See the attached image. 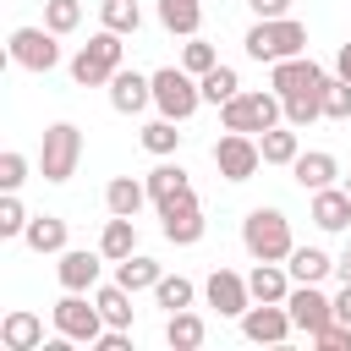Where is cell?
Here are the masks:
<instances>
[{
  "instance_id": "25",
  "label": "cell",
  "mask_w": 351,
  "mask_h": 351,
  "mask_svg": "<svg viewBox=\"0 0 351 351\" xmlns=\"http://www.w3.org/2000/svg\"><path fill=\"white\" fill-rule=\"evenodd\" d=\"M203 340H208V324H203L192 307H181V313L165 318V346H170V351H197Z\"/></svg>"
},
{
  "instance_id": "43",
  "label": "cell",
  "mask_w": 351,
  "mask_h": 351,
  "mask_svg": "<svg viewBox=\"0 0 351 351\" xmlns=\"http://www.w3.org/2000/svg\"><path fill=\"white\" fill-rule=\"evenodd\" d=\"M252 16H291V0H247Z\"/></svg>"
},
{
  "instance_id": "3",
  "label": "cell",
  "mask_w": 351,
  "mask_h": 351,
  "mask_svg": "<svg viewBox=\"0 0 351 351\" xmlns=\"http://www.w3.org/2000/svg\"><path fill=\"white\" fill-rule=\"evenodd\" d=\"M285 121V99L269 88H258V93H236L230 104H219V126L225 132H247V137H263L269 126H280Z\"/></svg>"
},
{
  "instance_id": "26",
  "label": "cell",
  "mask_w": 351,
  "mask_h": 351,
  "mask_svg": "<svg viewBox=\"0 0 351 351\" xmlns=\"http://www.w3.org/2000/svg\"><path fill=\"white\" fill-rule=\"evenodd\" d=\"M159 27L176 38H192L203 27V0H159Z\"/></svg>"
},
{
  "instance_id": "35",
  "label": "cell",
  "mask_w": 351,
  "mask_h": 351,
  "mask_svg": "<svg viewBox=\"0 0 351 351\" xmlns=\"http://www.w3.org/2000/svg\"><path fill=\"white\" fill-rule=\"evenodd\" d=\"M99 16H104V27H110V33H121V38L143 27V11H137V0H104V5H99Z\"/></svg>"
},
{
  "instance_id": "16",
  "label": "cell",
  "mask_w": 351,
  "mask_h": 351,
  "mask_svg": "<svg viewBox=\"0 0 351 351\" xmlns=\"http://www.w3.org/2000/svg\"><path fill=\"white\" fill-rule=\"evenodd\" d=\"M104 263H110V258H104L99 247H93V252H88V247H66V252H60V263H55V274H60V285H66V291H93Z\"/></svg>"
},
{
  "instance_id": "7",
  "label": "cell",
  "mask_w": 351,
  "mask_h": 351,
  "mask_svg": "<svg viewBox=\"0 0 351 351\" xmlns=\"http://www.w3.org/2000/svg\"><path fill=\"white\" fill-rule=\"evenodd\" d=\"M77 159H82V132H77L71 121L44 126V143H38V176L60 186V181L77 176Z\"/></svg>"
},
{
  "instance_id": "30",
  "label": "cell",
  "mask_w": 351,
  "mask_h": 351,
  "mask_svg": "<svg viewBox=\"0 0 351 351\" xmlns=\"http://www.w3.org/2000/svg\"><path fill=\"white\" fill-rule=\"evenodd\" d=\"M159 274H165V269H159L154 258H143V252H132V258H121V263H115V280H121L126 291H154V285H159Z\"/></svg>"
},
{
  "instance_id": "28",
  "label": "cell",
  "mask_w": 351,
  "mask_h": 351,
  "mask_svg": "<svg viewBox=\"0 0 351 351\" xmlns=\"http://www.w3.org/2000/svg\"><path fill=\"white\" fill-rule=\"evenodd\" d=\"M148 203V181H132V176H115L110 186H104V208L110 214H126V219H137V208Z\"/></svg>"
},
{
  "instance_id": "41",
  "label": "cell",
  "mask_w": 351,
  "mask_h": 351,
  "mask_svg": "<svg viewBox=\"0 0 351 351\" xmlns=\"http://www.w3.org/2000/svg\"><path fill=\"white\" fill-rule=\"evenodd\" d=\"M318 351H351V324H340V318H329L318 335H307Z\"/></svg>"
},
{
  "instance_id": "6",
  "label": "cell",
  "mask_w": 351,
  "mask_h": 351,
  "mask_svg": "<svg viewBox=\"0 0 351 351\" xmlns=\"http://www.w3.org/2000/svg\"><path fill=\"white\" fill-rule=\"evenodd\" d=\"M148 77H154V110H159V115H170V121H192V115H197L203 88H197V77H192L186 66H159V71H148Z\"/></svg>"
},
{
  "instance_id": "39",
  "label": "cell",
  "mask_w": 351,
  "mask_h": 351,
  "mask_svg": "<svg viewBox=\"0 0 351 351\" xmlns=\"http://www.w3.org/2000/svg\"><path fill=\"white\" fill-rule=\"evenodd\" d=\"M27 219H33V214L22 208V197H16V192H5V197H0V236H5V241H11V236H22V230H27Z\"/></svg>"
},
{
  "instance_id": "11",
  "label": "cell",
  "mask_w": 351,
  "mask_h": 351,
  "mask_svg": "<svg viewBox=\"0 0 351 351\" xmlns=\"http://www.w3.org/2000/svg\"><path fill=\"white\" fill-rule=\"evenodd\" d=\"M203 302H208L219 318H241V313L252 307V285H247V274H236V269H214V274L203 280Z\"/></svg>"
},
{
  "instance_id": "31",
  "label": "cell",
  "mask_w": 351,
  "mask_h": 351,
  "mask_svg": "<svg viewBox=\"0 0 351 351\" xmlns=\"http://www.w3.org/2000/svg\"><path fill=\"white\" fill-rule=\"evenodd\" d=\"M197 88H203V104H230L241 93V77H236V66H214L197 77Z\"/></svg>"
},
{
  "instance_id": "5",
  "label": "cell",
  "mask_w": 351,
  "mask_h": 351,
  "mask_svg": "<svg viewBox=\"0 0 351 351\" xmlns=\"http://www.w3.org/2000/svg\"><path fill=\"white\" fill-rule=\"evenodd\" d=\"M49 318H55V335H66L71 346H93L110 324H104V313H99V302H93V291H66L55 307H49Z\"/></svg>"
},
{
  "instance_id": "29",
  "label": "cell",
  "mask_w": 351,
  "mask_h": 351,
  "mask_svg": "<svg viewBox=\"0 0 351 351\" xmlns=\"http://www.w3.org/2000/svg\"><path fill=\"white\" fill-rule=\"evenodd\" d=\"M132 296H137V291H126L121 280H115V285H93V302H99L104 324H115V329H132Z\"/></svg>"
},
{
  "instance_id": "8",
  "label": "cell",
  "mask_w": 351,
  "mask_h": 351,
  "mask_svg": "<svg viewBox=\"0 0 351 351\" xmlns=\"http://www.w3.org/2000/svg\"><path fill=\"white\" fill-rule=\"evenodd\" d=\"M60 33H49V27H11V38H5V55H11V66H22V71H55L60 66V44H55Z\"/></svg>"
},
{
  "instance_id": "45",
  "label": "cell",
  "mask_w": 351,
  "mask_h": 351,
  "mask_svg": "<svg viewBox=\"0 0 351 351\" xmlns=\"http://www.w3.org/2000/svg\"><path fill=\"white\" fill-rule=\"evenodd\" d=\"M335 77H346V82H351V38H346V44H340V55H335Z\"/></svg>"
},
{
  "instance_id": "18",
  "label": "cell",
  "mask_w": 351,
  "mask_h": 351,
  "mask_svg": "<svg viewBox=\"0 0 351 351\" xmlns=\"http://www.w3.org/2000/svg\"><path fill=\"white\" fill-rule=\"evenodd\" d=\"M0 346H5V351H44V318L27 313V307L5 313V318H0Z\"/></svg>"
},
{
  "instance_id": "12",
  "label": "cell",
  "mask_w": 351,
  "mask_h": 351,
  "mask_svg": "<svg viewBox=\"0 0 351 351\" xmlns=\"http://www.w3.org/2000/svg\"><path fill=\"white\" fill-rule=\"evenodd\" d=\"M324 66L313 60V55H291V60H274L269 66V88L280 93V99H291V93H313V88H324Z\"/></svg>"
},
{
  "instance_id": "37",
  "label": "cell",
  "mask_w": 351,
  "mask_h": 351,
  "mask_svg": "<svg viewBox=\"0 0 351 351\" xmlns=\"http://www.w3.org/2000/svg\"><path fill=\"white\" fill-rule=\"evenodd\" d=\"M181 66H186L192 77H203V71H214V66H219V55H214V44H208V38H197V33H192V38L181 44Z\"/></svg>"
},
{
  "instance_id": "22",
  "label": "cell",
  "mask_w": 351,
  "mask_h": 351,
  "mask_svg": "<svg viewBox=\"0 0 351 351\" xmlns=\"http://www.w3.org/2000/svg\"><path fill=\"white\" fill-rule=\"evenodd\" d=\"M22 241H27L33 252L60 258V252H66V219H60V214H33V219H27V230H22Z\"/></svg>"
},
{
  "instance_id": "44",
  "label": "cell",
  "mask_w": 351,
  "mask_h": 351,
  "mask_svg": "<svg viewBox=\"0 0 351 351\" xmlns=\"http://www.w3.org/2000/svg\"><path fill=\"white\" fill-rule=\"evenodd\" d=\"M335 318H340V324H351V285H340V291H335Z\"/></svg>"
},
{
  "instance_id": "38",
  "label": "cell",
  "mask_w": 351,
  "mask_h": 351,
  "mask_svg": "<svg viewBox=\"0 0 351 351\" xmlns=\"http://www.w3.org/2000/svg\"><path fill=\"white\" fill-rule=\"evenodd\" d=\"M324 121H351V82L346 77L324 82Z\"/></svg>"
},
{
  "instance_id": "15",
  "label": "cell",
  "mask_w": 351,
  "mask_h": 351,
  "mask_svg": "<svg viewBox=\"0 0 351 351\" xmlns=\"http://www.w3.org/2000/svg\"><path fill=\"white\" fill-rule=\"evenodd\" d=\"M154 104V77H143V71H115L110 77V110L115 115H143Z\"/></svg>"
},
{
  "instance_id": "46",
  "label": "cell",
  "mask_w": 351,
  "mask_h": 351,
  "mask_svg": "<svg viewBox=\"0 0 351 351\" xmlns=\"http://www.w3.org/2000/svg\"><path fill=\"white\" fill-rule=\"evenodd\" d=\"M335 274H340V285H351V241H346V252L335 258Z\"/></svg>"
},
{
  "instance_id": "17",
  "label": "cell",
  "mask_w": 351,
  "mask_h": 351,
  "mask_svg": "<svg viewBox=\"0 0 351 351\" xmlns=\"http://www.w3.org/2000/svg\"><path fill=\"white\" fill-rule=\"evenodd\" d=\"M143 181H148V203H154V208H170V203L197 197V192H192V176H186L181 165H154Z\"/></svg>"
},
{
  "instance_id": "4",
  "label": "cell",
  "mask_w": 351,
  "mask_h": 351,
  "mask_svg": "<svg viewBox=\"0 0 351 351\" xmlns=\"http://www.w3.org/2000/svg\"><path fill=\"white\" fill-rule=\"evenodd\" d=\"M121 33H110V27H99L77 55H71V82L77 88H110V77L121 71Z\"/></svg>"
},
{
  "instance_id": "14",
  "label": "cell",
  "mask_w": 351,
  "mask_h": 351,
  "mask_svg": "<svg viewBox=\"0 0 351 351\" xmlns=\"http://www.w3.org/2000/svg\"><path fill=\"white\" fill-rule=\"evenodd\" d=\"M285 307H291V324H296L302 335H318V329L335 318V296H324L318 285H291Z\"/></svg>"
},
{
  "instance_id": "34",
  "label": "cell",
  "mask_w": 351,
  "mask_h": 351,
  "mask_svg": "<svg viewBox=\"0 0 351 351\" xmlns=\"http://www.w3.org/2000/svg\"><path fill=\"white\" fill-rule=\"evenodd\" d=\"M329 82V77H324ZM285 121L302 132V126H313V121H324V88H313V93H291L285 99Z\"/></svg>"
},
{
  "instance_id": "27",
  "label": "cell",
  "mask_w": 351,
  "mask_h": 351,
  "mask_svg": "<svg viewBox=\"0 0 351 351\" xmlns=\"http://www.w3.org/2000/svg\"><path fill=\"white\" fill-rule=\"evenodd\" d=\"M258 148H263V165H296L302 137H296V126H291V121H280V126H269V132L258 137Z\"/></svg>"
},
{
  "instance_id": "32",
  "label": "cell",
  "mask_w": 351,
  "mask_h": 351,
  "mask_svg": "<svg viewBox=\"0 0 351 351\" xmlns=\"http://www.w3.org/2000/svg\"><path fill=\"white\" fill-rule=\"evenodd\" d=\"M176 126H181V121H170V115L148 121V126H143V148H148L154 159H170V154L181 148V137H186V132H176Z\"/></svg>"
},
{
  "instance_id": "47",
  "label": "cell",
  "mask_w": 351,
  "mask_h": 351,
  "mask_svg": "<svg viewBox=\"0 0 351 351\" xmlns=\"http://www.w3.org/2000/svg\"><path fill=\"white\" fill-rule=\"evenodd\" d=\"M346 192H351V176H346Z\"/></svg>"
},
{
  "instance_id": "23",
  "label": "cell",
  "mask_w": 351,
  "mask_h": 351,
  "mask_svg": "<svg viewBox=\"0 0 351 351\" xmlns=\"http://www.w3.org/2000/svg\"><path fill=\"white\" fill-rule=\"evenodd\" d=\"M99 252H104L110 263L132 258V252H137V219H126V214H110V219H104V230H99Z\"/></svg>"
},
{
  "instance_id": "2",
  "label": "cell",
  "mask_w": 351,
  "mask_h": 351,
  "mask_svg": "<svg viewBox=\"0 0 351 351\" xmlns=\"http://www.w3.org/2000/svg\"><path fill=\"white\" fill-rule=\"evenodd\" d=\"M241 247H247V258L252 263H285L291 258V219L280 214V208H252L247 219H241Z\"/></svg>"
},
{
  "instance_id": "36",
  "label": "cell",
  "mask_w": 351,
  "mask_h": 351,
  "mask_svg": "<svg viewBox=\"0 0 351 351\" xmlns=\"http://www.w3.org/2000/svg\"><path fill=\"white\" fill-rule=\"evenodd\" d=\"M44 27L49 33H77L82 27V0H44Z\"/></svg>"
},
{
  "instance_id": "33",
  "label": "cell",
  "mask_w": 351,
  "mask_h": 351,
  "mask_svg": "<svg viewBox=\"0 0 351 351\" xmlns=\"http://www.w3.org/2000/svg\"><path fill=\"white\" fill-rule=\"evenodd\" d=\"M192 296H197V285H192L186 274H159V285H154V302H159L165 313H181V307H192Z\"/></svg>"
},
{
  "instance_id": "40",
  "label": "cell",
  "mask_w": 351,
  "mask_h": 351,
  "mask_svg": "<svg viewBox=\"0 0 351 351\" xmlns=\"http://www.w3.org/2000/svg\"><path fill=\"white\" fill-rule=\"evenodd\" d=\"M22 181H27V154L5 148V154H0V192H16Z\"/></svg>"
},
{
  "instance_id": "24",
  "label": "cell",
  "mask_w": 351,
  "mask_h": 351,
  "mask_svg": "<svg viewBox=\"0 0 351 351\" xmlns=\"http://www.w3.org/2000/svg\"><path fill=\"white\" fill-rule=\"evenodd\" d=\"M247 285H252V302H285L296 280H291V269H285V263H252Z\"/></svg>"
},
{
  "instance_id": "10",
  "label": "cell",
  "mask_w": 351,
  "mask_h": 351,
  "mask_svg": "<svg viewBox=\"0 0 351 351\" xmlns=\"http://www.w3.org/2000/svg\"><path fill=\"white\" fill-rule=\"evenodd\" d=\"M214 165H219L225 181H252L258 165H263V148H258V137H247V132H225V137L214 143Z\"/></svg>"
},
{
  "instance_id": "42",
  "label": "cell",
  "mask_w": 351,
  "mask_h": 351,
  "mask_svg": "<svg viewBox=\"0 0 351 351\" xmlns=\"http://www.w3.org/2000/svg\"><path fill=\"white\" fill-rule=\"evenodd\" d=\"M93 346H99V351H132V335H126V329H115V324H110V329H104V335H99V340H93Z\"/></svg>"
},
{
  "instance_id": "13",
  "label": "cell",
  "mask_w": 351,
  "mask_h": 351,
  "mask_svg": "<svg viewBox=\"0 0 351 351\" xmlns=\"http://www.w3.org/2000/svg\"><path fill=\"white\" fill-rule=\"evenodd\" d=\"M159 219H165L159 230H165V241H170V247H197V241H203V230H208V219H203V203H197V197L159 208Z\"/></svg>"
},
{
  "instance_id": "9",
  "label": "cell",
  "mask_w": 351,
  "mask_h": 351,
  "mask_svg": "<svg viewBox=\"0 0 351 351\" xmlns=\"http://www.w3.org/2000/svg\"><path fill=\"white\" fill-rule=\"evenodd\" d=\"M241 335H247L252 346H285V340L296 335L291 307H285V302H252V307L241 313Z\"/></svg>"
},
{
  "instance_id": "21",
  "label": "cell",
  "mask_w": 351,
  "mask_h": 351,
  "mask_svg": "<svg viewBox=\"0 0 351 351\" xmlns=\"http://www.w3.org/2000/svg\"><path fill=\"white\" fill-rule=\"evenodd\" d=\"M285 269H291V280H296V285H324V280L335 274V258H329L324 247H291Z\"/></svg>"
},
{
  "instance_id": "1",
  "label": "cell",
  "mask_w": 351,
  "mask_h": 351,
  "mask_svg": "<svg viewBox=\"0 0 351 351\" xmlns=\"http://www.w3.org/2000/svg\"><path fill=\"white\" fill-rule=\"evenodd\" d=\"M241 49H247L252 60H263V66H274V60H291V55H307V27H302L296 16H258V22L247 27V38H241Z\"/></svg>"
},
{
  "instance_id": "19",
  "label": "cell",
  "mask_w": 351,
  "mask_h": 351,
  "mask_svg": "<svg viewBox=\"0 0 351 351\" xmlns=\"http://www.w3.org/2000/svg\"><path fill=\"white\" fill-rule=\"evenodd\" d=\"M291 176H296V186H302V192H324V186H335L340 159H335V154H324V148H313V154H296Z\"/></svg>"
},
{
  "instance_id": "20",
  "label": "cell",
  "mask_w": 351,
  "mask_h": 351,
  "mask_svg": "<svg viewBox=\"0 0 351 351\" xmlns=\"http://www.w3.org/2000/svg\"><path fill=\"white\" fill-rule=\"evenodd\" d=\"M313 225L318 230H346L351 225V192L346 186H324V192H313Z\"/></svg>"
}]
</instances>
